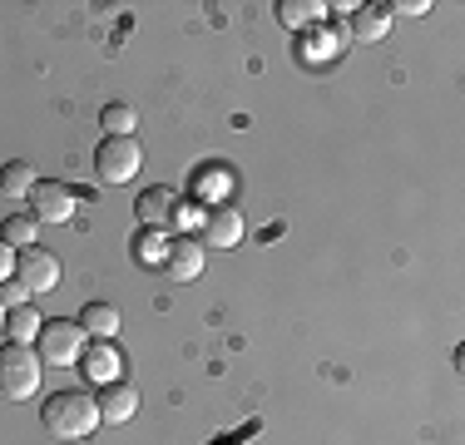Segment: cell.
I'll return each mask as SVG.
<instances>
[{
  "label": "cell",
  "instance_id": "ac0fdd59",
  "mask_svg": "<svg viewBox=\"0 0 465 445\" xmlns=\"http://www.w3.org/2000/svg\"><path fill=\"white\" fill-rule=\"evenodd\" d=\"M99 124L109 129V139H124V134H134V104H104Z\"/></svg>",
  "mask_w": 465,
  "mask_h": 445
},
{
  "label": "cell",
  "instance_id": "5b68a950",
  "mask_svg": "<svg viewBox=\"0 0 465 445\" xmlns=\"http://www.w3.org/2000/svg\"><path fill=\"white\" fill-rule=\"evenodd\" d=\"M30 218L35 222H70L74 218V188L70 183H54V178H40L30 188Z\"/></svg>",
  "mask_w": 465,
  "mask_h": 445
},
{
  "label": "cell",
  "instance_id": "8992f818",
  "mask_svg": "<svg viewBox=\"0 0 465 445\" xmlns=\"http://www.w3.org/2000/svg\"><path fill=\"white\" fill-rule=\"evenodd\" d=\"M15 277L30 287V297L54 292V287H60V262H54V252H45V248H25V252H15Z\"/></svg>",
  "mask_w": 465,
  "mask_h": 445
},
{
  "label": "cell",
  "instance_id": "4fadbf2b",
  "mask_svg": "<svg viewBox=\"0 0 465 445\" xmlns=\"http://www.w3.org/2000/svg\"><path fill=\"white\" fill-rule=\"evenodd\" d=\"M40 178H35V169H30L25 159H10L5 169H0V193L5 198H30V188H35Z\"/></svg>",
  "mask_w": 465,
  "mask_h": 445
},
{
  "label": "cell",
  "instance_id": "7a4b0ae2",
  "mask_svg": "<svg viewBox=\"0 0 465 445\" xmlns=\"http://www.w3.org/2000/svg\"><path fill=\"white\" fill-rule=\"evenodd\" d=\"M40 371H45V361H40V351H30L25 341H10V347H0V391L10 400H30L40 391Z\"/></svg>",
  "mask_w": 465,
  "mask_h": 445
},
{
  "label": "cell",
  "instance_id": "7402d4cb",
  "mask_svg": "<svg viewBox=\"0 0 465 445\" xmlns=\"http://www.w3.org/2000/svg\"><path fill=\"white\" fill-rule=\"evenodd\" d=\"M90 371H94V376H109V371H114V356H109V351H94V356H90Z\"/></svg>",
  "mask_w": 465,
  "mask_h": 445
},
{
  "label": "cell",
  "instance_id": "603a6c76",
  "mask_svg": "<svg viewBox=\"0 0 465 445\" xmlns=\"http://www.w3.org/2000/svg\"><path fill=\"white\" fill-rule=\"evenodd\" d=\"M5 317H10V312H5V302H0V331H5Z\"/></svg>",
  "mask_w": 465,
  "mask_h": 445
},
{
  "label": "cell",
  "instance_id": "ba28073f",
  "mask_svg": "<svg viewBox=\"0 0 465 445\" xmlns=\"http://www.w3.org/2000/svg\"><path fill=\"white\" fill-rule=\"evenodd\" d=\"M134 213H139L143 228H159L163 232L169 222H179V193H173V188H143Z\"/></svg>",
  "mask_w": 465,
  "mask_h": 445
},
{
  "label": "cell",
  "instance_id": "277c9868",
  "mask_svg": "<svg viewBox=\"0 0 465 445\" xmlns=\"http://www.w3.org/2000/svg\"><path fill=\"white\" fill-rule=\"evenodd\" d=\"M80 351H84L80 321H70V317L40 321V361H45V366H74V361H80Z\"/></svg>",
  "mask_w": 465,
  "mask_h": 445
},
{
  "label": "cell",
  "instance_id": "5bb4252c",
  "mask_svg": "<svg viewBox=\"0 0 465 445\" xmlns=\"http://www.w3.org/2000/svg\"><path fill=\"white\" fill-rule=\"evenodd\" d=\"M278 15L287 20V25H297V30H302V25H322L327 5H322V0H282V5H278Z\"/></svg>",
  "mask_w": 465,
  "mask_h": 445
},
{
  "label": "cell",
  "instance_id": "d6986e66",
  "mask_svg": "<svg viewBox=\"0 0 465 445\" xmlns=\"http://www.w3.org/2000/svg\"><path fill=\"white\" fill-rule=\"evenodd\" d=\"M0 302H5V312L25 307V302H30V287L20 282V277H10V282H0Z\"/></svg>",
  "mask_w": 465,
  "mask_h": 445
},
{
  "label": "cell",
  "instance_id": "6da1fadb",
  "mask_svg": "<svg viewBox=\"0 0 465 445\" xmlns=\"http://www.w3.org/2000/svg\"><path fill=\"white\" fill-rule=\"evenodd\" d=\"M40 416H45L50 436L84 440V436H94V426H99V400L90 391H54V396H45Z\"/></svg>",
  "mask_w": 465,
  "mask_h": 445
},
{
  "label": "cell",
  "instance_id": "8fae6325",
  "mask_svg": "<svg viewBox=\"0 0 465 445\" xmlns=\"http://www.w3.org/2000/svg\"><path fill=\"white\" fill-rule=\"evenodd\" d=\"M119 327H124V317H119V307H109V302H90V307L80 312V331H84V337L109 341Z\"/></svg>",
  "mask_w": 465,
  "mask_h": 445
},
{
  "label": "cell",
  "instance_id": "44dd1931",
  "mask_svg": "<svg viewBox=\"0 0 465 445\" xmlns=\"http://www.w3.org/2000/svg\"><path fill=\"white\" fill-rule=\"evenodd\" d=\"M10 277H15V248L0 242V282H10Z\"/></svg>",
  "mask_w": 465,
  "mask_h": 445
},
{
  "label": "cell",
  "instance_id": "ffe728a7",
  "mask_svg": "<svg viewBox=\"0 0 465 445\" xmlns=\"http://www.w3.org/2000/svg\"><path fill=\"white\" fill-rule=\"evenodd\" d=\"M426 0H396V5H386V15H426Z\"/></svg>",
  "mask_w": 465,
  "mask_h": 445
},
{
  "label": "cell",
  "instance_id": "52a82bcc",
  "mask_svg": "<svg viewBox=\"0 0 465 445\" xmlns=\"http://www.w3.org/2000/svg\"><path fill=\"white\" fill-rule=\"evenodd\" d=\"M242 242V213L228 203H213L203 213V248H238Z\"/></svg>",
  "mask_w": 465,
  "mask_h": 445
},
{
  "label": "cell",
  "instance_id": "9c48e42d",
  "mask_svg": "<svg viewBox=\"0 0 465 445\" xmlns=\"http://www.w3.org/2000/svg\"><path fill=\"white\" fill-rule=\"evenodd\" d=\"M163 272H169L173 282H193V277L203 272V248H198V238H173L169 252H163Z\"/></svg>",
  "mask_w": 465,
  "mask_h": 445
},
{
  "label": "cell",
  "instance_id": "3957f363",
  "mask_svg": "<svg viewBox=\"0 0 465 445\" xmlns=\"http://www.w3.org/2000/svg\"><path fill=\"white\" fill-rule=\"evenodd\" d=\"M139 163H143V149H139V139L134 134H124V139H99V149H94V173H99V183H129V178L139 173Z\"/></svg>",
  "mask_w": 465,
  "mask_h": 445
},
{
  "label": "cell",
  "instance_id": "7c38bea8",
  "mask_svg": "<svg viewBox=\"0 0 465 445\" xmlns=\"http://www.w3.org/2000/svg\"><path fill=\"white\" fill-rule=\"evenodd\" d=\"M386 25H391L386 5H357V10H351L347 35H357V40H381V35H386Z\"/></svg>",
  "mask_w": 465,
  "mask_h": 445
},
{
  "label": "cell",
  "instance_id": "30bf717a",
  "mask_svg": "<svg viewBox=\"0 0 465 445\" xmlns=\"http://www.w3.org/2000/svg\"><path fill=\"white\" fill-rule=\"evenodd\" d=\"M94 400H99V420H109V426H119V420H129L139 410V391L129 381H109Z\"/></svg>",
  "mask_w": 465,
  "mask_h": 445
},
{
  "label": "cell",
  "instance_id": "9a60e30c",
  "mask_svg": "<svg viewBox=\"0 0 465 445\" xmlns=\"http://www.w3.org/2000/svg\"><path fill=\"white\" fill-rule=\"evenodd\" d=\"M0 242H10V248H35V218L30 213H10L5 218V228H0Z\"/></svg>",
  "mask_w": 465,
  "mask_h": 445
},
{
  "label": "cell",
  "instance_id": "e0dca14e",
  "mask_svg": "<svg viewBox=\"0 0 465 445\" xmlns=\"http://www.w3.org/2000/svg\"><path fill=\"white\" fill-rule=\"evenodd\" d=\"M163 252H169V238H163L159 228H143L139 238H134V258L143 267H153V262H163Z\"/></svg>",
  "mask_w": 465,
  "mask_h": 445
},
{
  "label": "cell",
  "instance_id": "2e32d148",
  "mask_svg": "<svg viewBox=\"0 0 465 445\" xmlns=\"http://www.w3.org/2000/svg\"><path fill=\"white\" fill-rule=\"evenodd\" d=\"M5 331H10V341H25V347H30V337H40V312L30 307V302L15 307L5 317Z\"/></svg>",
  "mask_w": 465,
  "mask_h": 445
}]
</instances>
